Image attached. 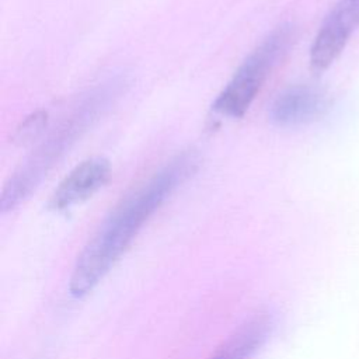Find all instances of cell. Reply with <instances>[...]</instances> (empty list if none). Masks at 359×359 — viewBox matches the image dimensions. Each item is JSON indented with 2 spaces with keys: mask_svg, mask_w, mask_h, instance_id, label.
Segmentation results:
<instances>
[{
  "mask_svg": "<svg viewBox=\"0 0 359 359\" xmlns=\"http://www.w3.org/2000/svg\"><path fill=\"white\" fill-rule=\"evenodd\" d=\"M192 151L178 154L122 201L79 255L69 290L74 297L91 292L129 247L149 217L198 167Z\"/></svg>",
  "mask_w": 359,
  "mask_h": 359,
  "instance_id": "1",
  "label": "cell"
},
{
  "mask_svg": "<svg viewBox=\"0 0 359 359\" xmlns=\"http://www.w3.org/2000/svg\"><path fill=\"white\" fill-rule=\"evenodd\" d=\"M296 38L292 24H282L271 31L261 43L247 56L220 91L212 109L223 116H243L258 95L266 79L290 52Z\"/></svg>",
  "mask_w": 359,
  "mask_h": 359,
  "instance_id": "2",
  "label": "cell"
},
{
  "mask_svg": "<svg viewBox=\"0 0 359 359\" xmlns=\"http://www.w3.org/2000/svg\"><path fill=\"white\" fill-rule=\"evenodd\" d=\"M98 95L101 94H93L87 102L80 105L76 114H73L69 121H66L10 178L0 199L1 213L13 210L17 205H20L66 153L65 150L70 147L74 137L83 130V128L93 119L98 108L105 102L107 94H104L101 98Z\"/></svg>",
  "mask_w": 359,
  "mask_h": 359,
  "instance_id": "3",
  "label": "cell"
},
{
  "mask_svg": "<svg viewBox=\"0 0 359 359\" xmlns=\"http://www.w3.org/2000/svg\"><path fill=\"white\" fill-rule=\"evenodd\" d=\"M359 27V0H339L320 27L311 49L313 72L327 70L341 55L351 35Z\"/></svg>",
  "mask_w": 359,
  "mask_h": 359,
  "instance_id": "4",
  "label": "cell"
},
{
  "mask_svg": "<svg viewBox=\"0 0 359 359\" xmlns=\"http://www.w3.org/2000/svg\"><path fill=\"white\" fill-rule=\"evenodd\" d=\"M328 104L324 90L309 84L292 86L273 98L269 105V119L282 128L306 125L323 116Z\"/></svg>",
  "mask_w": 359,
  "mask_h": 359,
  "instance_id": "5",
  "label": "cell"
},
{
  "mask_svg": "<svg viewBox=\"0 0 359 359\" xmlns=\"http://www.w3.org/2000/svg\"><path fill=\"white\" fill-rule=\"evenodd\" d=\"M111 178V164L104 157H91L76 165L53 192L49 206L65 210L91 198Z\"/></svg>",
  "mask_w": 359,
  "mask_h": 359,
  "instance_id": "6",
  "label": "cell"
},
{
  "mask_svg": "<svg viewBox=\"0 0 359 359\" xmlns=\"http://www.w3.org/2000/svg\"><path fill=\"white\" fill-rule=\"evenodd\" d=\"M272 323L266 316H259L236 331L210 359H250L265 342Z\"/></svg>",
  "mask_w": 359,
  "mask_h": 359,
  "instance_id": "7",
  "label": "cell"
},
{
  "mask_svg": "<svg viewBox=\"0 0 359 359\" xmlns=\"http://www.w3.org/2000/svg\"><path fill=\"white\" fill-rule=\"evenodd\" d=\"M48 123V114L45 111H36L25 118L17 128L14 140L20 144H28L39 137Z\"/></svg>",
  "mask_w": 359,
  "mask_h": 359,
  "instance_id": "8",
  "label": "cell"
}]
</instances>
